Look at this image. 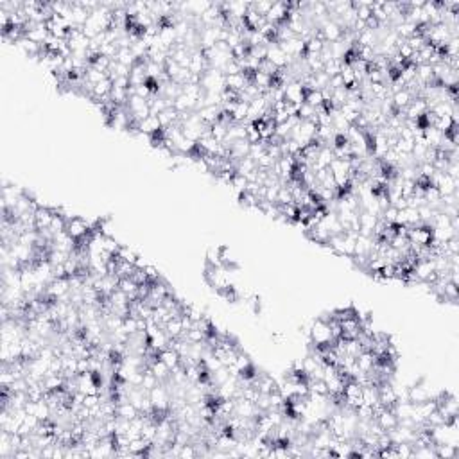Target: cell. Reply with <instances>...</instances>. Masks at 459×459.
I'll use <instances>...</instances> for the list:
<instances>
[{
  "mask_svg": "<svg viewBox=\"0 0 459 459\" xmlns=\"http://www.w3.org/2000/svg\"><path fill=\"white\" fill-rule=\"evenodd\" d=\"M309 334H310V341H312L314 346H327V344L334 343L330 323H328L325 317H317V320L314 321Z\"/></svg>",
  "mask_w": 459,
  "mask_h": 459,
  "instance_id": "obj_1",
  "label": "cell"
},
{
  "mask_svg": "<svg viewBox=\"0 0 459 459\" xmlns=\"http://www.w3.org/2000/svg\"><path fill=\"white\" fill-rule=\"evenodd\" d=\"M201 88L203 92H223L226 86H224V74L221 70L216 68H208L203 78H201Z\"/></svg>",
  "mask_w": 459,
  "mask_h": 459,
  "instance_id": "obj_2",
  "label": "cell"
},
{
  "mask_svg": "<svg viewBox=\"0 0 459 459\" xmlns=\"http://www.w3.org/2000/svg\"><path fill=\"white\" fill-rule=\"evenodd\" d=\"M65 232L68 233L74 240H81V239H86V237L92 235V230H90L86 219H81V217H74L72 221H68Z\"/></svg>",
  "mask_w": 459,
  "mask_h": 459,
  "instance_id": "obj_3",
  "label": "cell"
},
{
  "mask_svg": "<svg viewBox=\"0 0 459 459\" xmlns=\"http://www.w3.org/2000/svg\"><path fill=\"white\" fill-rule=\"evenodd\" d=\"M320 32H321V36H323V40L327 43H336V42H339V40L343 38L344 31H343V27H341L339 23L336 22V20L328 18L320 25Z\"/></svg>",
  "mask_w": 459,
  "mask_h": 459,
  "instance_id": "obj_4",
  "label": "cell"
},
{
  "mask_svg": "<svg viewBox=\"0 0 459 459\" xmlns=\"http://www.w3.org/2000/svg\"><path fill=\"white\" fill-rule=\"evenodd\" d=\"M266 59L273 63L276 68H287V66L294 61L293 58H289V56H287L286 52L278 47V43H271V45H267V58Z\"/></svg>",
  "mask_w": 459,
  "mask_h": 459,
  "instance_id": "obj_5",
  "label": "cell"
},
{
  "mask_svg": "<svg viewBox=\"0 0 459 459\" xmlns=\"http://www.w3.org/2000/svg\"><path fill=\"white\" fill-rule=\"evenodd\" d=\"M305 88L300 81H291L284 86V97L287 102H294V104H303L305 102Z\"/></svg>",
  "mask_w": 459,
  "mask_h": 459,
  "instance_id": "obj_6",
  "label": "cell"
},
{
  "mask_svg": "<svg viewBox=\"0 0 459 459\" xmlns=\"http://www.w3.org/2000/svg\"><path fill=\"white\" fill-rule=\"evenodd\" d=\"M287 16H289V4L287 2H273L269 13L266 15V22L280 25V23L286 22Z\"/></svg>",
  "mask_w": 459,
  "mask_h": 459,
  "instance_id": "obj_7",
  "label": "cell"
},
{
  "mask_svg": "<svg viewBox=\"0 0 459 459\" xmlns=\"http://www.w3.org/2000/svg\"><path fill=\"white\" fill-rule=\"evenodd\" d=\"M250 83H253V78H248L246 74H233V76H224V86L228 90H233V92L240 93L244 92Z\"/></svg>",
  "mask_w": 459,
  "mask_h": 459,
  "instance_id": "obj_8",
  "label": "cell"
},
{
  "mask_svg": "<svg viewBox=\"0 0 459 459\" xmlns=\"http://www.w3.org/2000/svg\"><path fill=\"white\" fill-rule=\"evenodd\" d=\"M405 113V119L407 120H418L427 113V104H425V99L421 97H414L413 100L409 102V106L404 110Z\"/></svg>",
  "mask_w": 459,
  "mask_h": 459,
  "instance_id": "obj_9",
  "label": "cell"
},
{
  "mask_svg": "<svg viewBox=\"0 0 459 459\" xmlns=\"http://www.w3.org/2000/svg\"><path fill=\"white\" fill-rule=\"evenodd\" d=\"M208 68L210 66H208V61H206V58H205V52H203L201 49L194 50L192 59H190V66H189L190 72H192L194 76H203V74H205Z\"/></svg>",
  "mask_w": 459,
  "mask_h": 459,
  "instance_id": "obj_10",
  "label": "cell"
},
{
  "mask_svg": "<svg viewBox=\"0 0 459 459\" xmlns=\"http://www.w3.org/2000/svg\"><path fill=\"white\" fill-rule=\"evenodd\" d=\"M54 219V206H42L34 212L36 230H47Z\"/></svg>",
  "mask_w": 459,
  "mask_h": 459,
  "instance_id": "obj_11",
  "label": "cell"
},
{
  "mask_svg": "<svg viewBox=\"0 0 459 459\" xmlns=\"http://www.w3.org/2000/svg\"><path fill=\"white\" fill-rule=\"evenodd\" d=\"M375 421H377L378 425H380L384 431H391V429H395L398 425V418L397 414L393 413V409H387V407H384V409L380 411V413L375 416Z\"/></svg>",
  "mask_w": 459,
  "mask_h": 459,
  "instance_id": "obj_12",
  "label": "cell"
},
{
  "mask_svg": "<svg viewBox=\"0 0 459 459\" xmlns=\"http://www.w3.org/2000/svg\"><path fill=\"white\" fill-rule=\"evenodd\" d=\"M160 131H162V124L158 120V115H149L138 124V133H144V135L153 136Z\"/></svg>",
  "mask_w": 459,
  "mask_h": 459,
  "instance_id": "obj_13",
  "label": "cell"
},
{
  "mask_svg": "<svg viewBox=\"0 0 459 459\" xmlns=\"http://www.w3.org/2000/svg\"><path fill=\"white\" fill-rule=\"evenodd\" d=\"M117 416L122 418V420H135L136 416H140V411L136 409L135 405L131 404L129 400L126 402H119L117 404Z\"/></svg>",
  "mask_w": 459,
  "mask_h": 459,
  "instance_id": "obj_14",
  "label": "cell"
},
{
  "mask_svg": "<svg viewBox=\"0 0 459 459\" xmlns=\"http://www.w3.org/2000/svg\"><path fill=\"white\" fill-rule=\"evenodd\" d=\"M197 117L201 119V122H205L206 126H212L219 120L221 115V106H205V108H201L199 112H196Z\"/></svg>",
  "mask_w": 459,
  "mask_h": 459,
  "instance_id": "obj_15",
  "label": "cell"
},
{
  "mask_svg": "<svg viewBox=\"0 0 459 459\" xmlns=\"http://www.w3.org/2000/svg\"><path fill=\"white\" fill-rule=\"evenodd\" d=\"M355 363H357V366H359L361 371H364V373H368V371H371L375 368V364H377V355L373 354V351L370 350H364L363 354L355 359Z\"/></svg>",
  "mask_w": 459,
  "mask_h": 459,
  "instance_id": "obj_16",
  "label": "cell"
},
{
  "mask_svg": "<svg viewBox=\"0 0 459 459\" xmlns=\"http://www.w3.org/2000/svg\"><path fill=\"white\" fill-rule=\"evenodd\" d=\"M407 397H409L411 404H421V402L431 398V393H429L427 387H423L421 384H414V386L407 387Z\"/></svg>",
  "mask_w": 459,
  "mask_h": 459,
  "instance_id": "obj_17",
  "label": "cell"
},
{
  "mask_svg": "<svg viewBox=\"0 0 459 459\" xmlns=\"http://www.w3.org/2000/svg\"><path fill=\"white\" fill-rule=\"evenodd\" d=\"M413 99H414L413 93H411L409 90H405V88L391 95V100H393V106H395V110H397V112H404V110L409 106V102Z\"/></svg>",
  "mask_w": 459,
  "mask_h": 459,
  "instance_id": "obj_18",
  "label": "cell"
},
{
  "mask_svg": "<svg viewBox=\"0 0 459 459\" xmlns=\"http://www.w3.org/2000/svg\"><path fill=\"white\" fill-rule=\"evenodd\" d=\"M377 216H373V214L366 212V210H361L359 212V223H361V233H364V235H371L373 233V228L375 224H377Z\"/></svg>",
  "mask_w": 459,
  "mask_h": 459,
  "instance_id": "obj_19",
  "label": "cell"
},
{
  "mask_svg": "<svg viewBox=\"0 0 459 459\" xmlns=\"http://www.w3.org/2000/svg\"><path fill=\"white\" fill-rule=\"evenodd\" d=\"M443 136L445 135L440 131V129H438V127H434V126L423 127V138H425V142H427L429 147H434V149H438V147H440V144H441V140H443Z\"/></svg>",
  "mask_w": 459,
  "mask_h": 459,
  "instance_id": "obj_20",
  "label": "cell"
},
{
  "mask_svg": "<svg viewBox=\"0 0 459 459\" xmlns=\"http://www.w3.org/2000/svg\"><path fill=\"white\" fill-rule=\"evenodd\" d=\"M162 328L165 330V334L170 337V339H178V337H182V334L185 332V330H183L182 317H172V320L167 321Z\"/></svg>",
  "mask_w": 459,
  "mask_h": 459,
  "instance_id": "obj_21",
  "label": "cell"
},
{
  "mask_svg": "<svg viewBox=\"0 0 459 459\" xmlns=\"http://www.w3.org/2000/svg\"><path fill=\"white\" fill-rule=\"evenodd\" d=\"M149 368H151V371L156 375V378H158L160 382H167L170 378V368L167 366L165 363H162L160 359L153 361Z\"/></svg>",
  "mask_w": 459,
  "mask_h": 459,
  "instance_id": "obj_22",
  "label": "cell"
},
{
  "mask_svg": "<svg viewBox=\"0 0 459 459\" xmlns=\"http://www.w3.org/2000/svg\"><path fill=\"white\" fill-rule=\"evenodd\" d=\"M158 359L162 361V363H165L167 366L172 370V368H176L178 364H180V354H178L176 350H170V348H165V350H162L158 354Z\"/></svg>",
  "mask_w": 459,
  "mask_h": 459,
  "instance_id": "obj_23",
  "label": "cell"
},
{
  "mask_svg": "<svg viewBox=\"0 0 459 459\" xmlns=\"http://www.w3.org/2000/svg\"><path fill=\"white\" fill-rule=\"evenodd\" d=\"M438 459H454L457 455V447H452L450 443H438L434 445Z\"/></svg>",
  "mask_w": 459,
  "mask_h": 459,
  "instance_id": "obj_24",
  "label": "cell"
},
{
  "mask_svg": "<svg viewBox=\"0 0 459 459\" xmlns=\"http://www.w3.org/2000/svg\"><path fill=\"white\" fill-rule=\"evenodd\" d=\"M363 400H364V404L371 405V407L378 404V387L375 386V384H366V386H363Z\"/></svg>",
  "mask_w": 459,
  "mask_h": 459,
  "instance_id": "obj_25",
  "label": "cell"
},
{
  "mask_svg": "<svg viewBox=\"0 0 459 459\" xmlns=\"http://www.w3.org/2000/svg\"><path fill=\"white\" fill-rule=\"evenodd\" d=\"M115 61L122 63V65H126V66H133L136 63V58H135V54H133L131 49H119V52H117V56H115Z\"/></svg>",
  "mask_w": 459,
  "mask_h": 459,
  "instance_id": "obj_26",
  "label": "cell"
},
{
  "mask_svg": "<svg viewBox=\"0 0 459 459\" xmlns=\"http://www.w3.org/2000/svg\"><path fill=\"white\" fill-rule=\"evenodd\" d=\"M248 110H250V102H237L235 110H233L232 117H233V122H246L248 120Z\"/></svg>",
  "mask_w": 459,
  "mask_h": 459,
  "instance_id": "obj_27",
  "label": "cell"
},
{
  "mask_svg": "<svg viewBox=\"0 0 459 459\" xmlns=\"http://www.w3.org/2000/svg\"><path fill=\"white\" fill-rule=\"evenodd\" d=\"M210 135H212L217 142H224V140H226V135H228V126L223 122L212 124V126H210Z\"/></svg>",
  "mask_w": 459,
  "mask_h": 459,
  "instance_id": "obj_28",
  "label": "cell"
},
{
  "mask_svg": "<svg viewBox=\"0 0 459 459\" xmlns=\"http://www.w3.org/2000/svg\"><path fill=\"white\" fill-rule=\"evenodd\" d=\"M115 257H117L119 260H124V262L133 264V266H135L136 259H138V255H136L133 250H129L127 246H120V248H119V251H117Z\"/></svg>",
  "mask_w": 459,
  "mask_h": 459,
  "instance_id": "obj_29",
  "label": "cell"
},
{
  "mask_svg": "<svg viewBox=\"0 0 459 459\" xmlns=\"http://www.w3.org/2000/svg\"><path fill=\"white\" fill-rule=\"evenodd\" d=\"M160 384V380L156 378V375L151 371V368H147V370H144V380H142V386L146 391H151L153 387H156Z\"/></svg>",
  "mask_w": 459,
  "mask_h": 459,
  "instance_id": "obj_30",
  "label": "cell"
},
{
  "mask_svg": "<svg viewBox=\"0 0 459 459\" xmlns=\"http://www.w3.org/2000/svg\"><path fill=\"white\" fill-rule=\"evenodd\" d=\"M305 102H307V104H310L312 108H320V106L325 102L321 90H312V92L305 93Z\"/></svg>",
  "mask_w": 459,
  "mask_h": 459,
  "instance_id": "obj_31",
  "label": "cell"
},
{
  "mask_svg": "<svg viewBox=\"0 0 459 459\" xmlns=\"http://www.w3.org/2000/svg\"><path fill=\"white\" fill-rule=\"evenodd\" d=\"M122 330L127 334V336H133V334L138 332V317H135V316H126L124 317Z\"/></svg>",
  "mask_w": 459,
  "mask_h": 459,
  "instance_id": "obj_32",
  "label": "cell"
},
{
  "mask_svg": "<svg viewBox=\"0 0 459 459\" xmlns=\"http://www.w3.org/2000/svg\"><path fill=\"white\" fill-rule=\"evenodd\" d=\"M405 43H407V45H409L411 49L414 50V52H418V50H421V49H423V47L427 45L429 42L423 38V36H421V34H418V32H416V34H413V36H411V38H407V40H405Z\"/></svg>",
  "mask_w": 459,
  "mask_h": 459,
  "instance_id": "obj_33",
  "label": "cell"
},
{
  "mask_svg": "<svg viewBox=\"0 0 459 459\" xmlns=\"http://www.w3.org/2000/svg\"><path fill=\"white\" fill-rule=\"evenodd\" d=\"M276 203L278 205H293L294 199H293V194H291L289 187H280L278 190V197H276Z\"/></svg>",
  "mask_w": 459,
  "mask_h": 459,
  "instance_id": "obj_34",
  "label": "cell"
},
{
  "mask_svg": "<svg viewBox=\"0 0 459 459\" xmlns=\"http://www.w3.org/2000/svg\"><path fill=\"white\" fill-rule=\"evenodd\" d=\"M323 72L327 74L328 78H334V76H337V74L341 72V61L339 59H330V61H327L323 65Z\"/></svg>",
  "mask_w": 459,
  "mask_h": 459,
  "instance_id": "obj_35",
  "label": "cell"
},
{
  "mask_svg": "<svg viewBox=\"0 0 459 459\" xmlns=\"http://www.w3.org/2000/svg\"><path fill=\"white\" fill-rule=\"evenodd\" d=\"M246 140L250 144H259L260 142V133L255 126V122H246Z\"/></svg>",
  "mask_w": 459,
  "mask_h": 459,
  "instance_id": "obj_36",
  "label": "cell"
},
{
  "mask_svg": "<svg viewBox=\"0 0 459 459\" xmlns=\"http://www.w3.org/2000/svg\"><path fill=\"white\" fill-rule=\"evenodd\" d=\"M454 126H455V122L450 119V117H440V119L436 120V124H434V127H438L443 135H447Z\"/></svg>",
  "mask_w": 459,
  "mask_h": 459,
  "instance_id": "obj_37",
  "label": "cell"
},
{
  "mask_svg": "<svg viewBox=\"0 0 459 459\" xmlns=\"http://www.w3.org/2000/svg\"><path fill=\"white\" fill-rule=\"evenodd\" d=\"M235 366H237V370L242 373V371H248L250 368H253V363H251V359L248 357L246 354L239 351V355H237V361H235Z\"/></svg>",
  "mask_w": 459,
  "mask_h": 459,
  "instance_id": "obj_38",
  "label": "cell"
},
{
  "mask_svg": "<svg viewBox=\"0 0 459 459\" xmlns=\"http://www.w3.org/2000/svg\"><path fill=\"white\" fill-rule=\"evenodd\" d=\"M393 445L397 448L398 457H413V445L409 441H405V443H393Z\"/></svg>",
  "mask_w": 459,
  "mask_h": 459,
  "instance_id": "obj_39",
  "label": "cell"
},
{
  "mask_svg": "<svg viewBox=\"0 0 459 459\" xmlns=\"http://www.w3.org/2000/svg\"><path fill=\"white\" fill-rule=\"evenodd\" d=\"M397 216H398V210L395 208L393 205H390L386 210H384V212L380 214V219L384 221L386 224H395V221H397Z\"/></svg>",
  "mask_w": 459,
  "mask_h": 459,
  "instance_id": "obj_40",
  "label": "cell"
},
{
  "mask_svg": "<svg viewBox=\"0 0 459 459\" xmlns=\"http://www.w3.org/2000/svg\"><path fill=\"white\" fill-rule=\"evenodd\" d=\"M180 457H197V450L196 447H194V443L190 441V443H185L182 445V448H180Z\"/></svg>",
  "mask_w": 459,
  "mask_h": 459,
  "instance_id": "obj_41",
  "label": "cell"
},
{
  "mask_svg": "<svg viewBox=\"0 0 459 459\" xmlns=\"http://www.w3.org/2000/svg\"><path fill=\"white\" fill-rule=\"evenodd\" d=\"M99 404H100V395H85V398H83V405L88 407V409H92V407H95Z\"/></svg>",
  "mask_w": 459,
  "mask_h": 459,
  "instance_id": "obj_42",
  "label": "cell"
},
{
  "mask_svg": "<svg viewBox=\"0 0 459 459\" xmlns=\"http://www.w3.org/2000/svg\"><path fill=\"white\" fill-rule=\"evenodd\" d=\"M144 271H146L147 278H149V282H156V280H160V278H162V276L158 274V271H156L153 266H149V264H147L146 269H144Z\"/></svg>",
  "mask_w": 459,
  "mask_h": 459,
  "instance_id": "obj_43",
  "label": "cell"
},
{
  "mask_svg": "<svg viewBox=\"0 0 459 459\" xmlns=\"http://www.w3.org/2000/svg\"><path fill=\"white\" fill-rule=\"evenodd\" d=\"M328 86H330V88H343L344 86V81H343V78H341V74H337V76H334V78H330V81H328ZM344 88H346V86H344Z\"/></svg>",
  "mask_w": 459,
  "mask_h": 459,
  "instance_id": "obj_44",
  "label": "cell"
}]
</instances>
